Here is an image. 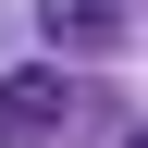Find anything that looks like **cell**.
<instances>
[{
  "mask_svg": "<svg viewBox=\"0 0 148 148\" xmlns=\"http://www.w3.org/2000/svg\"><path fill=\"white\" fill-rule=\"evenodd\" d=\"M74 123V74L25 62V74H0V136H62Z\"/></svg>",
  "mask_w": 148,
  "mask_h": 148,
  "instance_id": "cell-1",
  "label": "cell"
},
{
  "mask_svg": "<svg viewBox=\"0 0 148 148\" xmlns=\"http://www.w3.org/2000/svg\"><path fill=\"white\" fill-rule=\"evenodd\" d=\"M37 37H49V49H111L123 12H111V0H37Z\"/></svg>",
  "mask_w": 148,
  "mask_h": 148,
  "instance_id": "cell-2",
  "label": "cell"
},
{
  "mask_svg": "<svg viewBox=\"0 0 148 148\" xmlns=\"http://www.w3.org/2000/svg\"><path fill=\"white\" fill-rule=\"evenodd\" d=\"M123 148H148V123H136V136H123Z\"/></svg>",
  "mask_w": 148,
  "mask_h": 148,
  "instance_id": "cell-3",
  "label": "cell"
}]
</instances>
